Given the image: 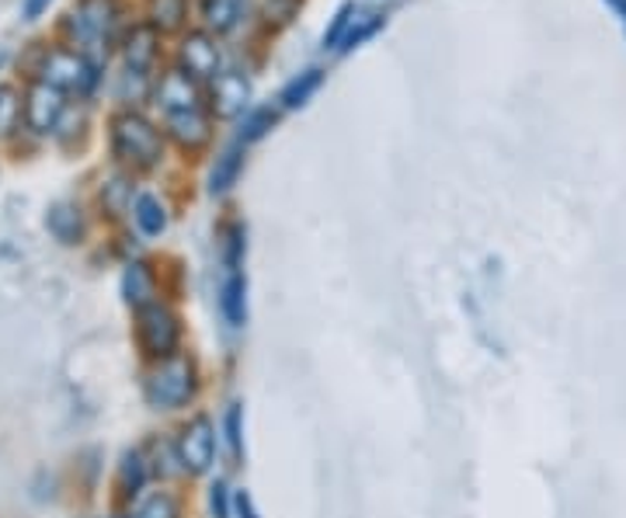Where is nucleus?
<instances>
[{"label":"nucleus","mask_w":626,"mask_h":518,"mask_svg":"<svg viewBox=\"0 0 626 518\" xmlns=\"http://www.w3.org/2000/svg\"><path fill=\"white\" fill-rule=\"evenodd\" d=\"M112 146L115 153L133 167H153L161 161V133L153 129V122H147L137 112H125L112 122Z\"/></svg>","instance_id":"f257e3e1"},{"label":"nucleus","mask_w":626,"mask_h":518,"mask_svg":"<svg viewBox=\"0 0 626 518\" xmlns=\"http://www.w3.org/2000/svg\"><path fill=\"white\" fill-rule=\"evenodd\" d=\"M195 390V373L185 358H164L161 366H156L147 379V400L153 407H181V404H189Z\"/></svg>","instance_id":"f03ea898"},{"label":"nucleus","mask_w":626,"mask_h":518,"mask_svg":"<svg viewBox=\"0 0 626 518\" xmlns=\"http://www.w3.org/2000/svg\"><path fill=\"white\" fill-rule=\"evenodd\" d=\"M39 73H42V84L57 91H91V84L98 81L94 67L84 57L70 53V49H52V53H46Z\"/></svg>","instance_id":"7ed1b4c3"},{"label":"nucleus","mask_w":626,"mask_h":518,"mask_svg":"<svg viewBox=\"0 0 626 518\" xmlns=\"http://www.w3.org/2000/svg\"><path fill=\"white\" fill-rule=\"evenodd\" d=\"M216 456V431L209 418H195L178 435V463L189 474H205Z\"/></svg>","instance_id":"20e7f679"},{"label":"nucleus","mask_w":626,"mask_h":518,"mask_svg":"<svg viewBox=\"0 0 626 518\" xmlns=\"http://www.w3.org/2000/svg\"><path fill=\"white\" fill-rule=\"evenodd\" d=\"M140 345L153 358H171V352L178 345V317L168 306L150 303L140 309Z\"/></svg>","instance_id":"39448f33"},{"label":"nucleus","mask_w":626,"mask_h":518,"mask_svg":"<svg viewBox=\"0 0 626 518\" xmlns=\"http://www.w3.org/2000/svg\"><path fill=\"white\" fill-rule=\"evenodd\" d=\"M119 18L115 0H81L70 14V32L81 42H101Z\"/></svg>","instance_id":"423d86ee"},{"label":"nucleus","mask_w":626,"mask_h":518,"mask_svg":"<svg viewBox=\"0 0 626 518\" xmlns=\"http://www.w3.org/2000/svg\"><path fill=\"white\" fill-rule=\"evenodd\" d=\"M178 57H181V70H185L192 81H216L220 77V45L205 32H192L181 42Z\"/></svg>","instance_id":"0eeeda50"},{"label":"nucleus","mask_w":626,"mask_h":518,"mask_svg":"<svg viewBox=\"0 0 626 518\" xmlns=\"http://www.w3.org/2000/svg\"><path fill=\"white\" fill-rule=\"evenodd\" d=\"M63 115V91L49 88V84H32L29 88V101H24V119L36 129V133H49V129H57Z\"/></svg>","instance_id":"6e6552de"},{"label":"nucleus","mask_w":626,"mask_h":518,"mask_svg":"<svg viewBox=\"0 0 626 518\" xmlns=\"http://www.w3.org/2000/svg\"><path fill=\"white\" fill-rule=\"evenodd\" d=\"M380 24V14H370V11H359V8H342L331 24V32L324 39V45H334V49H352L355 42H362L373 29Z\"/></svg>","instance_id":"1a4fd4ad"},{"label":"nucleus","mask_w":626,"mask_h":518,"mask_svg":"<svg viewBox=\"0 0 626 518\" xmlns=\"http://www.w3.org/2000/svg\"><path fill=\"white\" fill-rule=\"evenodd\" d=\"M156 101H161L168 115H174V112H195V109H199L195 81H192L185 70L164 73V77H161V88H156Z\"/></svg>","instance_id":"9d476101"},{"label":"nucleus","mask_w":626,"mask_h":518,"mask_svg":"<svg viewBox=\"0 0 626 518\" xmlns=\"http://www.w3.org/2000/svg\"><path fill=\"white\" fill-rule=\"evenodd\" d=\"M251 84L244 81V73H220L213 81V112L223 119H233L248 109Z\"/></svg>","instance_id":"9b49d317"},{"label":"nucleus","mask_w":626,"mask_h":518,"mask_svg":"<svg viewBox=\"0 0 626 518\" xmlns=\"http://www.w3.org/2000/svg\"><path fill=\"white\" fill-rule=\"evenodd\" d=\"M156 60V29L153 24H140L133 35L125 39V70H140L147 73Z\"/></svg>","instance_id":"f8f14e48"},{"label":"nucleus","mask_w":626,"mask_h":518,"mask_svg":"<svg viewBox=\"0 0 626 518\" xmlns=\"http://www.w3.org/2000/svg\"><path fill=\"white\" fill-rule=\"evenodd\" d=\"M168 129H171V136L181 146H189V150H195V146H202L209 140V122H205V115L199 109L195 112H174V115H168Z\"/></svg>","instance_id":"ddd939ff"},{"label":"nucleus","mask_w":626,"mask_h":518,"mask_svg":"<svg viewBox=\"0 0 626 518\" xmlns=\"http://www.w3.org/2000/svg\"><path fill=\"white\" fill-rule=\"evenodd\" d=\"M46 226L57 241L63 244H77L84 233V223H81V213L73 210V205H52L49 216H46Z\"/></svg>","instance_id":"4468645a"},{"label":"nucleus","mask_w":626,"mask_h":518,"mask_svg":"<svg viewBox=\"0 0 626 518\" xmlns=\"http://www.w3.org/2000/svg\"><path fill=\"white\" fill-rule=\"evenodd\" d=\"M241 0H202V18L216 35L230 32L241 21Z\"/></svg>","instance_id":"2eb2a0df"},{"label":"nucleus","mask_w":626,"mask_h":518,"mask_svg":"<svg viewBox=\"0 0 626 518\" xmlns=\"http://www.w3.org/2000/svg\"><path fill=\"white\" fill-rule=\"evenodd\" d=\"M244 293H248V282H244V275H241V272H230L226 286H223V299H220V306H223V314H226V321H230L233 327H241V324H244V317H248Z\"/></svg>","instance_id":"dca6fc26"},{"label":"nucleus","mask_w":626,"mask_h":518,"mask_svg":"<svg viewBox=\"0 0 626 518\" xmlns=\"http://www.w3.org/2000/svg\"><path fill=\"white\" fill-rule=\"evenodd\" d=\"M133 216H137V223H140V230L147 233V237H161V233L168 230V213H164L161 199H153V195H140L137 199Z\"/></svg>","instance_id":"f3484780"},{"label":"nucleus","mask_w":626,"mask_h":518,"mask_svg":"<svg viewBox=\"0 0 626 518\" xmlns=\"http://www.w3.org/2000/svg\"><path fill=\"white\" fill-rule=\"evenodd\" d=\"M122 293H125V299L133 303L137 309H143V306L153 303V278H150L147 265H129V268H125Z\"/></svg>","instance_id":"a211bd4d"},{"label":"nucleus","mask_w":626,"mask_h":518,"mask_svg":"<svg viewBox=\"0 0 626 518\" xmlns=\"http://www.w3.org/2000/svg\"><path fill=\"white\" fill-rule=\"evenodd\" d=\"M185 0H150V24L156 32H178L185 24Z\"/></svg>","instance_id":"6ab92c4d"},{"label":"nucleus","mask_w":626,"mask_h":518,"mask_svg":"<svg viewBox=\"0 0 626 518\" xmlns=\"http://www.w3.org/2000/svg\"><path fill=\"white\" fill-rule=\"evenodd\" d=\"M321 88V70H306V73H300V77H293L290 84L282 88V105L285 109H303L306 101H310V94Z\"/></svg>","instance_id":"aec40b11"},{"label":"nucleus","mask_w":626,"mask_h":518,"mask_svg":"<svg viewBox=\"0 0 626 518\" xmlns=\"http://www.w3.org/2000/svg\"><path fill=\"white\" fill-rule=\"evenodd\" d=\"M238 171H241V150L230 146L223 158L216 161V167H213V177H209V192H213V195L226 192L233 181H238Z\"/></svg>","instance_id":"412c9836"},{"label":"nucleus","mask_w":626,"mask_h":518,"mask_svg":"<svg viewBox=\"0 0 626 518\" xmlns=\"http://www.w3.org/2000/svg\"><path fill=\"white\" fill-rule=\"evenodd\" d=\"M143 477H147V466H143V456L140 453H125L122 456V470H119V487L125 495H137L143 487Z\"/></svg>","instance_id":"4be33fe9"},{"label":"nucleus","mask_w":626,"mask_h":518,"mask_svg":"<svg viewBox=\"0 0 626 518\" xmlns=\"http://www.w3.org/2000/svg\"><path fill=\"white\" fill-rule=\"evenodd\" d=\"M133 518H178V501L168 495V490H156V495L140 501Z\"/></svg>","instance_id":"5701e85b"},{"label":"nucleus","mask_w":626,"mask_h":518,"mask_svg":"<svg viewBox=\"0 0 626 518\" xmlns=\"http://www.w3.org/2000/svg\"><path fill=\"white\" fill-rule=\"evenodd\" d=\"M21 115V101L11 84H0V136H8Z\"/></svg>","instance_id":"b1692460"},{"label":"nucleus","mask_w":626,"mask_h":518,"mask_svg":"<svg viewBox=\"0 0 626 518\" xmlns=\"http://www.w3.org/2000/svg\"><path fill=\"white\" fill-rule=\"evenodd\" d=\"M119 94H122V101H133V105H137V101H143V98L150 94L147 73H140V70H125Z\"/></svg>","instance_id":"393cba45"},{"label":"nucleus","mask_w":626,"mask_h":518,"mask_svg":"<svg viewBox=\"0 0 626 518\" xmlns=\"http://www.w3.org/2000/svg\"><path fill=\"white\" fill-rule=\"evenodd\" d=\"M272 122H275V115L269 112V109H258L248 122H244V129H241V140L244 143H251V140H258V136H265L269 129H272Z\"/></svg>","instance_id":"a878e982"},{"label":"nucleus","mask_w":626,"mask_h":518,"mask_svg":"<svg viewBox=\"0 0 626 518\" xmlns=\"http://www.w3.org/2000/svg\"><path fill=\"white\" fill-rule=\"evenodd\" d=\"M226 443H230L233 459H241L244 446H241V407H238V404L226 410Z\"/></svg>","instance_id":"bb28decb"},{"label":"nucleus","mask_w":626,"mask_h":518,"mask_svg":"<svg viewBox=\"0 0 626 518\" xmlns=\"http://www.w3.org/2000/svg\"><path fill=\"white\" fill-rule=\"evenodd\" d=\"M209 511H213V518H230V505H226V487L216 480L213 487H209Z\"/></svg>","instance_id":"cd10ccee"},{"label":"nucleus","mask_w":626,"mask_h":518,"mask_svg":"<svg viewBox=\"0 0 626 518\" xmlns=\"http://www.w3.org/2000/svg\"><path fill=\"white\" fill-rule=\"evenodd\" d=\"M46 8H49V0H24V4H21V18L24 21H36Z\"/></svg>","instance_id":"c85d7f7f"},{"label":"nucleus","mask_w":626,"mask_h":518,"mask_svg":"<svg viewBox=\"0 0 626 518\" xmlns=\"http://www.w3.org/2000/svg\"><path fill=\"white\" fill-rule=\"evenodd\" d=\"M238 508H241V518H258L254 508H251V498H248V495H238Z\"/></svg>","instance_id":"c756f323"},{"label":"nucleus","mask_w":626,"mask_h":518,"mask_svg":"<svg viewBox=\"0 0 626 518\" xmlns=\"http://www.w3.org/2000/svg\"><path fill=\"white\" fill-rule=\"evenodd\" d=\"M609 4H613V8H616V11H619L623 18H626V0H609Z\"/></svg>","instance_id":"7c9ffc66"}]
</instances>
